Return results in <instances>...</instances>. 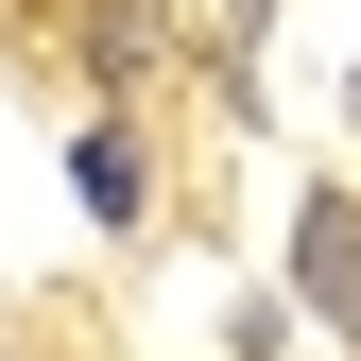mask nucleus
Masks as SVG:
<instances>
[{
	"mask_svg": "<svg viewBox=\"0 0 361 361\" xmlns=\"http://www.w3.org/2000/svg\"><path fill=\"white\" fill-rule=\"evenodd\" d=\"M293 293L327 310V327H361V207H344V190H310V224H293Z\"/></svg>",
	"mask_w": 361,
	"mask_h": 361,
	"instance_id": "nucleus-1",
	"label": "nucleus"
},
{
	"mask_svg": "<svg viewBox=\"0 0 361 361\" xmlns=\"http://www.w3.org/2000/svg\"><path fill=\"white\" fill-rule=\"evenodd\" d=\"M69 190L104 207V224H138V190H155V172H138V138H121V121H86V155H69Z\"/></svg>",
	"mask_w": 361,
	"mask_h": 361,
	"instance_id": "nucleus-2",
	"label": "nucleus"
}]
</instances>
